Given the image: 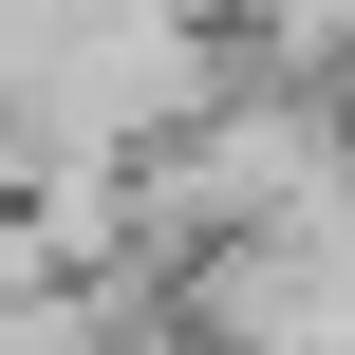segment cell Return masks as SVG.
Returning a JSON list of instances; mask_svg holds the SVG:
<instances>
[{
  "mask_svg": "<svg viewBox=\"0 0 355 355\" xmlns=\"http://www.w3.org/2000/svg\"><path fill=\"white\" fill-rule=\"evenodd\" d=\"M337 206V94H300V75H206L131 168H112V243L150 262V281H187L206 243H262V225H318Z\"/></svg>",
  "mask_w": 355,
  "mask_h": 355,
  "instance_id": "1",
  "label": "cell"
},
{
  "mask_svg": "<svg viewBox=\"0 0 355 355\" xmlns=\"http://www.w3.org/2000/svg\"><path fill=\"white\" fill-rule=\"evenodd\" d=\"M168 337L187 355H355V206L262 225V243H206L168 281Z\"/></svg>",
  "mask_w": 355,
  "mask_h": 355,
  "instance_id": "2",
  "label": "cell"
}]
</instances>
